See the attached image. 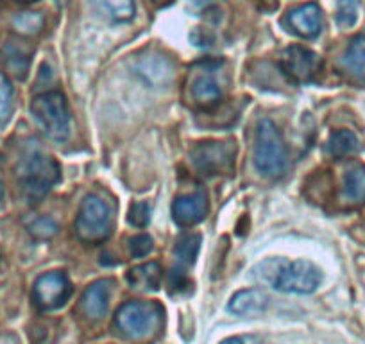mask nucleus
<instances>
[{
  "label": "nucleus",
  "mask_w": 365,
  "mask_h": 344,
  "mask_svg": "<svg viewBox=\"0 0 365 344\" xmlns=\"http://www.w3.org/2000/svg\"><path fill=\"white\" fill-rule=\"evenodd\" d=\"M252 276L265 285L290 294H312L322 282V275L312 262L267 258L252 269Z\"/></svg>",
  "instance_id": "obj_1"
},
{
  "label": "nucleus",
  "mask_w": 365,
  "mask_h": 344,
  "mask_svg": "<svg viewBox=\"0 0 365 344\" xmlns=\"http://www.w3.org/2000/svg\"><path fill=\"white\" fill-rule=\"evenodd\" d=\"M61 176L58 161L48 156L36 143H29L19 161V181L31 203L40 201Z\"/></svg>",
  "instance_id": "obj_2"
},
{
  "label": "nucleus",
  "mask_w": 365,
  "mask_h": 344,
  "mask_svg": "<svg viewBox=\"0 0 365 344\" xmlns=\"http://www.w3.org/2000/svg\"><path fill=\"white\" fill-rule=\"evenodd\" d=\"M255 163L258 172L265 178H279L289 168V154L279 129L272 121H262L256 131Z\"/></svg>",
  "instance_id": "obj_3"
},
{
  "label": "nucleus",
  "mask_w": 365,
  "mask_h": 344,
  "mask_svg": "<svg viewBox=\"0 0 365 344\" xmlns=\"http://www.w3.org/2000/svg\"><path fill=\"white\" fill-rule=\"evenodd\" d=\"M163 323V307L154 301H129L115 314V326L129 339L150 337Z\"/></svg>",
  "instance_id": "obj_4"
},
{
  "label": "nucleus",
  "mask_w": 365,
  "mask_h": 344,
  "mask_svg": "<svg viewBox=\"0 0 365 344\" xmlns=\"http://www.w3.org/2000/svg\"><path fill=\"white\" fill-rule=\"evenodd\" d=\"M31 113L43 135H47L51 140L63 142L68 138L70 111L65 97L59 92H47L34 97L33 104H31Z\"/></svg>",
  "instance_id": "obj_5"
},
{
  "label": "nucleus",
  "mask_w": 365,
  "mask_h": 344,
  "mask_svg": "<svg viewBox=\"0 0 365 344\" xmlns=\"http://www.w3.org/2000/svg\"><path fill=\"white\" fill-rule=\"evenodd\" d=\"M110 231L111 221L108 205L97 196H86L76 219L77 238L86 244H97L108 238Z\"/></svg>",
  "instance_id": "obj_6"
},
{
  "label": "nucleus",
  "mask_w": 365,
  "mask_h": 344,
  "mask_svg": "<svg viewBox=\"0 0 365 344\" xmlns=\"http://www.w3.org/2000/svg\"><path fill=\"white\" fill-rule=\"evenodd\" d=\"M237 147L233 142H201L192 149V161L201 174H224L235 163Z\"/></svg>",
  "instance_id": "obj_7"
},
{
  "label": "nucleus",
  "mask_w": 365,
  "mask_h": 344,
  "mask_svg": "<svg viewBox=\"0 0 365 344\" xmlns=\"http://www.w3.org/2000/svg\"><path fill=\"white\" fill-rule=\"evenodd\" d=\"M72 294L68 278L63 273H47L33 287V300L43 310H54L65 305Z\"/></svg>",
  "instance_id": "obj_8"
},
{
  "label": "nucleus",
  "mask_w": 365,
  "mask_h": 344,
  "mask_svg": "<svg viewBox=\"0 0 365 344\" xmlns=\"http://www.w3.org/2000/svg\"><path fill=\"white\" fill-rule=\"evenodd\" d=\"M282 69L296 83H310L319 74L321 59L310 49L294 45L282 54Z\"/></svg>",
  "instance_id": "obj_9"
},
{
  "label": "nucleus",
  "mask_w": 365,
  "mask_h": 344,
  "mask_svg": "<svg viewBox=\"0 0 365 344\" xmlns=\"http://www.w3.org/2000/svg\"><path fill=\"white\" fill-rule=\"evenodd\" d=\"M190 96L199 108H213L222 99V92L213 76V63H201L190 81Z\"/></svg>",
  "instance_id": "obj_10"
},
{
  "label": "nucleus",
  "mask_w": 365,
  "mask_h": 344,
  "mask_svg": "<svg viewBox=\"0 0 365 344\" xmlns=\"http://www.w3.org/2000/svg\"><path fill=\"white\" fill-rule=\"evenodd\" d=\"M287 26L301 38H317L322 31V11L317 4H303L287 15Z\"/></svg>",
  "instance_id": "obj_11"
},
{
  "label": "nucleus",
  "mask_w": 365,
  "mask_h": 344,
  "mask_svg": "<svg viewBox=\"0 0 365 344\" xmlns=\"http://www.w3.org/2000/svg\"><path fill=\"white\" fill-rule=\"evenodd\" d=\"M208 213V198L202 192L181 196L172 205V216L181 226H194Z\"/></svg>",
  "instance_id": "obj_12"
},
{
  "label": "nucleus",
  "mask_w": 365,
  "mask_h": 344,
  "mask_svg": "<svg viewBox=\"0 0 365 344\" xmlns=\"http://www.w3.org/2000/svg\"><path fill=\"white\" fill-rule=\"evenodd\" d=\"M111 293V282L110 280H97L86 287L81 300V308H83L84 315L91 321L103 318L108 310V300H110Z\"/></svg>",
  "instance_id": "obj_13"
},
{
  "label": "nucleus",
  "mask_w": 365,
  "mask_h": 344,
  "mask_svg": "<svg viewBox=\"0 0 365 344\" xmlns=\"http://www.w3.org/2000/svg\"><path fill=\"white\" fill-rule=\"evenodd\" d=\"M269 298L259 289H245L231 298L227 310L237 315H255L265 312Z\"/></svg>",
  "instance_id": "obj_14"
},
{
  "label": "nucleus",
  "mask_w": 365,
  "mask_h": 344,
  "mask_svg": "<svg viewBox=\"0 0 365 344\" xmlns=\"http://www.w3.org/2000/svg\"><path fill=\"white\" fill-rule=\"evenodd\" d=\"M161 278H163V269L158 262H149L133 268L128 273V282L133 289L143 290V293H153L160 287Z\"/></svg>",
  "instance_id": "obj_15"
},
{
  "label": "nucleus",
  "mask_w": 365,
  "mask_h": 344,
  "mask_svg": "<svg viewBox=\"0 0 365 344\" xmlns=\"http://www.w3.org/2000/svg\"><path fill=\"white\" fill-rule=\"evenodd\" d=\"M342 69L349 74L351 79L365 83V36H356L349 41L342 58Z\"/></svg>",
  "instance_id": "obj_16"
},
{
  "label": "nucleus",
  "mask_w": 365,
  "mask_h": 344,
  "mask_svg": "<svg viewBox=\"0 0 365 344\" xmlns=\"http://www.w3.org/2000/svg\"><path fill=\"white\" fill-rule=\"evenodd\" d=\"M344 201L360 205L365 201V167H353L347 171L344 181Z\"/></svg>",
  "instance_id": "obj_17"
},
{
  "label": "nucleus",
  "mask_w": 365,
  "mask_h": 344,
  "mask_svg": "<svg viewBox=\"0 0 365 344\" xmlns=\"http://www.w3.org/2000/svg\"><path fill=\"white\" fill-rule=\"evenodd\" d=\"M201 248V237L199 235H187L178 242L174 249V256L178 260L179 271H185V268H190L195 264V258Z\"/></svg>",
  "instance_id": "obj_18"
},
{
  "label": "nucleus",
  "mask_w": 365,
  "mask_h": 344,
  "mask_svg": "<svg viewBox=\"0 0 365 344\" xmlns=\"http://www.w3.org/2000/svg\"><path fill=\"white\" fill-rule=\"evenodd\" d=\"M358 149V138L354 133L347 131V129H340L329 136L328 142V153L331 156H349Z\"/></svg>",
  "instance_id": "obj_19"
},
{
  "label": "nucleus",
  "mask_w": 365,
  "mask_h": 344,
  "mask_svg": "<svg viewBox=\"0 0 365 344\" xmlns=\"http://www.w3.org/2000/svg\"><path fill=\"white\" fill-rule=\"evenodd\" d=\"M97 4L115 22H129L135 19L133 0H97Z\"/></svg>",
  "instance_id": "obj_20"
},
{
  "label": "nucleus",
  "mask_w": 365,
  "mask_h": 344,
  "mask_svg": "<svg viewBox=\"0 0 365 344\" xmlns=\"http://www.w3.org/2000/svg\"><path fill=\"white\" fill-rule=\"evenodd\" d=\"M6 61H8V66L13 70L15 76H19L20 79L27 76V69H29L31 61V52H26V49L19 47L16 44H9L6 47Z\"/></svg>",
  "instance_id": "obj_21"
},
{
  "label": "nucleus",
  "mask_w": 365,
  "mask_h": 344,
  "mask_svg": "<svg viewBox=\"0 0 365 344\" xmlns=\"http://www.w3.org/2000/svg\"><path fill=\"white\" fill-rule=\"evenodd\" d=\"M13 111V86L4 74H0V126L9 121Z\"/></svg>",
  "instance_id": "obj_22"
},
{
  "label": "nucleus",
  "mask_w": 365,
  "mask_h": 344,
  "mask_svg": "<svg viewBox=\"0 0 365 344\" xmlns=\"http://www.w3.org/2000/svg\"><path fill=\"white\" fill-rule=\"evenodd\" d=\"M358 0H339V9H336V24L344 29H349L358 20Z\"/></svg>",
  "instance_id": "obj_23"
},
{
  "label": "nucleus",
  "mask_w": 365,
  "mask_h": 344,
  "mask_svg": "<svg viewBox=\"0 0 365 344\" xmlns=\"http://www.w3.org/2000/svg\"><path fill=\"white\" fill-rule=\"evenodd\" d=\"M41 26H43V19H41L40 13H24V15L15 19L16 31H20L24 34L38 33L41 29Z\"/></svg>",
  "instance_id": "obj_24"
},
{
  "label": "nucleus",
  "mask_w": 365,
  "mask_h": 344,
  "mask_svg": "<svg viewBox=\"0 0 365 344\" xmlns=\"http://www.w3.org/2000/svg\"><path fill=\"white\" fill-rule=\"evenodd\" d=\"M29 231L36 238H51L58 233V224L52 219H48V217H40V219H36L31 224Z\"/></svg>",
  "instance_id": "obj_25"
},
{
  "label": "nucleus",
  "mask_w": 365,
  "mask_h": 344,
  "mask_svg": "<svg viewBox=\"0 0 365 344\" xmlns=\"http://www.w3.org/2000/svg\"><path fill=\"white\" fill-rule=\"evenodd\" d=\"M154 244H153V238L145 233H140L136 237H133L129 241V249H131L133 256L136 258H142V256H147L150 251H153Z\"/></svg>",
  "instance_id": "obj_26"
},
{
  "label": "nucleus",
  "mask_w": 365,
  "mask_h": 344,
  "mask_svg": "<svg viewBox=\"0 0 365 344\" xmlns=\"http://www.w3.org/2000/svg\"><path fill=\"white\" fill-rule=\"evenodd\" d=\"M150 221V208L147 203H135L129 210V223L136 228L147 226Z\"/></svg>",
  "instance_id": "obj_27"
},
{
  "label": "nucleus",
  "mask_w": 365,
  "mask_h": 344,
  "mask_svg": "<svg viewBox=\"0 0 365 344\" xmlns=\"http://www.w3.org/2000/svg\"><path fill=\"white\" fill-rule=\"evenodd\" d=\"M220 344H244V343H242L240 339H237V337H230V339L222 340V343H220Z\"/></svg>",
  "instance_id": "obj_28"
},
{
  "label": "nucleus",
  "mask_w": 365,
  "mask_h": 344,
  "mask_svg": "<svg viewBox=\"0 0 365 344\" xmlns=\"http://www.w3.org/2000/svg\"><path fill=\"white\" fill-rule=\"evenodd\" d=\"M2 199H4V185L0 183V201H2Z\"/></svg>",
  "instance_id": "obj_29"
}]
</instances>
